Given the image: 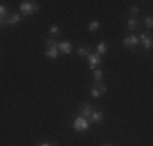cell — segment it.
<instances>
[{"label": "cell", "instance_id": "ac0fdd59", "mask_svg": "<svg viewBox=\"0 0 153 146\" xmlns=\"http://www.w3.org/2000/svg\"><path fill=\"white\" fill-rule=\"evenodd\" d=\"M49 32H51V36H59L60 34V29H59L57 24H54V26L49 28Z\"/></svg>", "mask_w": 153, "mask_h": 146}, {"label": "cell", "instance_id": "603a6c76", "mask_svg": "<svg viewBox=\"0 0 153 146\" xmlns=\"http://www.w3.org/2000/svg\"><path fill=\"white\" fill-rule=\"evenodd\" d=\"M103 146H114V145H111V143H108V145H103Z\"/></svg>", "mask_w": 153, "mask_h": 146}, {"label": "cell", "instance_id": "7a4b0ae2", "mask_svg": "<svg viewBox=\"0 0 153 146\" xmlns=\"http://www.w3.org/2000/svg\"><path fill=\"white\" fill-rule=\"evenodd\" d=\"M72 127H74V130L75 131H86L88 130V127H90V122L86 119H83L82 115H78V117H75L74 119V123H72Z\"/></svg>", "mask_w": 153, "mask_h": 146}, {"label": "cell", "instance_id": "9c48e42d", "mask_svg": "<svg viewBox=\"0 0 153 146\" xmlns=\"http://www.w3.org/2000/svg\"><path fill=\"white\" fill-rule=\"evenodd\" d=\"M20 21H21V15H20V13H12V15H8V16H7V20L3 21V23L13 26V24L20 23Z\"/></svg>", "mask_w": 153, "mask_h": 146}, {"label": "cell", "instance_id": "7c38bea8", "mask_svg": "<svg viewBox=\"0 0 153 146\" xmlns=\"http://www.w3.org/2000/svg\"><path fill=\"white\" fill-rule=\"evenodd\" d=\"M76 54H78L80 57H88L90 54H91V49H90L88 46H80L78 49H76Z\"/></svg>", "mask_w": 153, "mask_h": 146}, {"label": "cell", "instance_id": "5b68a950", "mask_svg": "<svg viewBox=\"0 0 153 146\" xmlns=\"http://www.w3.org/2000/svg\"><path fill=\"white\" fill-rule=\"evenodd\" d=\"M57 46V49H59V54H65V55H70L72 54V42H68V41H60V42H57L56 44Z\"/></svg>", "mask_w": 153, "mask_h": 146}, {"label": "cell", "instance_id": "d6986e66", "mask_svg": "<svg viewBox=\"0 0 153 146\" xmlns=\"http://www.w3.org/2000/svg\"><path fill=\"white\" fill-rule=\"evenodd\" d=\"M138 12H140V10H138V7H137V5H132V7L129 8V13L132 15L134 18H135V15H138Z\"/></svg>", "mask_w": 153, "mask_h": 146}, {"label": "cell", "instance_id": "4fadbf2b", "mask_svg": "<svg viewBox=\"0 0 153 146\" xmlns=\"http://www.w3.org/2000/svg\"><path fill=\"white\" fill-rule=\"evenodd\" d=\"M138 26H140V21H138L137 18H130V20L127 21V28H129L130 31H135V29H138Z\"/></svg>", "mask_w": 153, "mask_h": 146}, {"label": "cell", "instance_id": "7402d4cb", "mask_svg": "<svg viewBox=\"0 0 153 146\" xmlns=\"http://www.w3.org/2000/svg\"><path fill=\"white\" fill-rule=\"evenodd\" d=\"M38 146H57L56 143H49V141H42V143H39Z\"/></svg>", "mask_w": 153, "mask_h": 146}, {"label": "cell", "instance_id": "9a60e30c", "mask_svg": "<svg viewBox=\"0 0 153 146\" xmlns=\"http://www.w3.org/2000/svg\"><path fill=\"white\" fill-rule=\"evenodd\" d=\"M93 78H94V81L96 83H101V80L104 78V73H103V70H93Z\"/></svg>", "mask_w": 153, "mask_h": 146}, {"label": "cell", "instance_id": "8992f818", "mask_svg": "<svg viewBox=\"0 0 153 146\" xmlns=\"http://www.w3.org/2000/svg\"><path fill=\"white\" fill-rule=\"evenodd\" d=\"M86 60H88V65L91 70H96V67L101 65V55H98V54H90L86 57Z\"/></svg>", "mask_w": 153, "mask_h": 146}, {"label": "cell", "instance_id": "6da1fadb", "mask_svg": "<svg viewBox=\"0 0 153 146\" xmlns=\"http://www.w3.org/2000/svg\"><path fill=\"white\" fill-rule=\"evenodd\" d=\"M39 10L36 2H21L20 3V15L21 16H30V15L36 13Z\"/></svg>", "mask_w": 153, "mask_h": 146}, {"label": "cell", "instance_id": "ffe728a7", "mask_svg": "<svg viewBox=\"0 0 153 146\" xmlns=\"http://www.w3.org/2000/svg\"><path fill=\"white\" fill-rule=\"evenodd\" d=\"M145 26H147L148 29H152V26H153V20H152V16H147V18H145Z\"/></svg>", "mask_w": 153, "mask_h": 146}, {"label": "cell", "instance_id": "2e32d148", "mask_svg": "<svg viewBox=\"0 0 153 146\" xmlns=\"http://www.w3.org/2000/svg\"><path fill=\"white\" fill-rule=\"evenodd\" d=\"M7 16H8V8H7V7H3V5H0V20L5 21Z\"/></svg>", "mask_w": 153, "mask_h": 146}, {"label": "cell", "instance_id": "44dd1931", "mask_svg": "<svg viewBox=\"0 0 153 146\" xmlns=\"http://www.w3.org/2000/svg\"><path fill=\"white\" fill-rule=\"evenodd\" d=\"M56 41H54V38H47L46 39V47H51V46H56Z\"/></svg>", "mask_w": 153, "mask_h": 146}, {"label": "cell", "instance_id": "e0dca14e", "mask_svg": "<svg viewBox=\"0 0 153 146\" xmlns=\"http://www.w3.org/2000/svg\"><path fill=\"white\" fill-rule=\"evenodd\" d=\"M100 28H101V23H100V21H91V23L88 24V31H98Z\"/></svg>", "mask_w": 153, "mask_h": 146}, {"label": "cell", "instance_id": "277c9868", "mask_svg": "<svg viewBox=\"0 0 153 146\" xmlns=\"http://www.w3.org/2000/svg\"><path fill=\"white\" fill-rule=\"evenodd\" d=\"M106 91H108L106 85H103V83H96V85L91 88V91H90V93H91V96L94 97V99H96V97H100L101 94H104Z\"/></svg>", "mask_w": 153, "mask_h": 146}, {"label": "cell", "instance_id": "cb8c5ba5", "mask_svg": "<svg viewBox=\"0 0 153 146\" xmlns=\"http://www.w3.org/2000/svg\"><path fill=\"white\" fill-rule=\"evenodd\" d=\"M2 24H3V21H2V20H0V26H2Z\"/></svg>", "mask_w": 153, "mask_h": 146}, {"label": "cell", "instance_id": "8fae6325", "mask_svg": "<svg viewBox=\"0 0 153 146\" xmlns=\"http://www.w3.org/2000/svg\"><path fill=\"white\" fill-rule=\"evenodd\" d=\"M46 57L47 58H57L59 57V49H57V46H51L46 49Z\"/></svg>", "mask_w": 153, "mask_h": 146}, {"label": "cell", "instance_id": "3957f363", "mask_svg": "<svg viewBox=\"0 0 153 146\" xmlns=\"http://www.w3.org/2000/svg\"><path fill=\"white\" fill-rule=\"evenodd\" d=\"M122 46L124 47H127V49H135V47L138 46V38L137 36H134V34H129L127 38H124V41H122Z\"/></svg>", "mask_w": 153, "mask_h": 146}, {"label": "cell", "instance_id": "52a82bcc", "mask_svg": "<svg viewBox=\"0 0 153 146\" xmlns=\"http://www.w3.org/2000/svg\"><path fill=\"white\" fill-rule=\"evenodd\" d=\"M93 111H94V109H93V105H91V104H86V102H85V104H83L82 107H80V115H82L83 119L90 120V117H91Z\"/></svg>", "mask_w": 153, "mask_h": 146}, {"label": "cell", "instance_id": "30bf717a", "mask_svg": "<svg viewBox=\"0 0 153 146\" xmlns=\"http://www.w3.org/2000/svg\"><path fill=\"white\" fill-rule=\"evenodd\" d=\"M90 120H91L93 123H101L104 120V114L101 111H93L91 117H90Z\"/></svg>", "mask_w": 153, "mask_h": 146}, {"label": "cell", "instance_id": "ba28073f", "mask_svg": "<svg viewBox=\"0 0 153 146\" xmlns=\"http://www.w3.org/2000/svg\"><path fill=\"white\" fill-rule=\"evenodd\" d=\"M152 36L150 34H142L140 38H138V44H142V47H143L145 50L152 49Z\"/></svg>", "mask_w": 153, "mask_h": 146}, {"label": "cell", "instance_id": "5bb4252c", "mask_svg": "<svg viewBox=\"0 0 153 146\" xmlns=\"http://www.w3.org/2000/svg\"><path fill=\"white\" fill-rule=\"evenodd\" d=\"M106 52H108V42H104V41L100 42L96 46V54H98V55H104Z\"/></svg>", "mask_w": 153, "mask_h": 146}]
</instances>
